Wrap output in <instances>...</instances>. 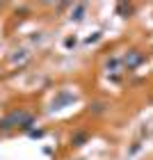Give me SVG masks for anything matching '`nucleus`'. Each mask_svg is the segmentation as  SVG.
Instances as JSON below:
<instances>
[{
    "label": "nucleus",
    "mask_w": 153,
    "mask_h": 160,
    "mask_svg": "<svg viewBox=\"0 0 153 160\" xmlns=\"http://www.w3.org/2000/svg\"><path fill=\"white\" fill-rule=\"evenodd\" d=\"M14 126H21V128H30L32 126V114L30 112H23V110H14L12 114H7V117L0 121V128L9 130Z\"/></svg>",
    "instance_id": "obj_1"
},
{
    "label": "nucleus",
    "mask_w": 153,
    "mask_h": 160,
    "mask_svg": "<svg viewBox=\"0 0 153 160\" xmlns=\"http://www.w3.org/2000/svg\"><path fill=\"white\" fill-rule=\"evenodd\" d=\"M140 62H142V55L137 53V50H130V53H128L126 57H123V64H126L128 69H133V67H137V64H140Z\"/></svg>",
    "instance_id": "obj_2"
},
{
    "label": "nucleus",
    "mask_w": 153,
    "mask_h": 160,
    "mask_svg": "<svg viewBox=\"0 0 153 160\" xmlns=\"http://www.w3.org/2000/svg\"><path fill=\"white\" fill-rule=\"evenodd\" d=\"M69 101H73V94H62V96L53 103V108H60L62 103H69Z\"/></svg>",
    "instance_id": "obj_3"
},
{
    "label": "nucleus",
    "mask_w": 153,
    "mask_h": 160,
    "mask_svg": "<svg viewBox=\"0 0 153 160\" xmlns=\"http://www.w3.org/2000/svg\"><path fill=\"white\" fill-rule=\"evenodd\" d=\"M82 14H85V5H78V9H76V21H80V18H82Z\"/></svg>",
    "instance_id": "obj_4"
}]
</instances>
